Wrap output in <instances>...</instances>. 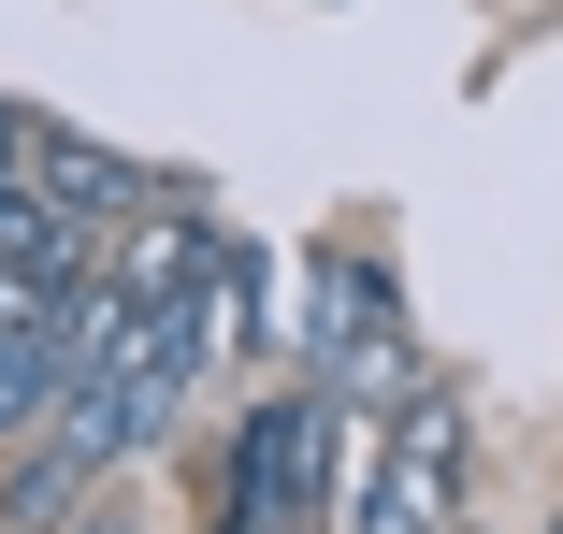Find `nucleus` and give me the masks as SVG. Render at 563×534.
<instances>
[{"label": "nucleus", "mask_w": 563, "mask_h": 534, "mask_svg": "<svg viewBox=\"0 0 563 534\" xmlns=\"http://www.w3.org/2000/svg\"><path fill=\"white\" fill-rule=\"evenodd\" d=\"M332 390H275L246 434H232V463H217V534H318V505H332Z\"/></svg>", "instance_id": "f257e3e1"}, {"label": "nucleus", "mask_w": 563, "mask_h": 534, "mask_svg": "<svg viewBox=\"0 0 563 534\" xmlns=\"http://www.w3.org/2000/svg\"><path fill=\"white\" fill-rule=\"evenodd\" d=\"M448 477H463V419H448V390H419L390 419V463L362 491V534H448Z\"/></svg>", "instance_id": "f03ea898"}, {"label": "nucleus", "mask_w": 563, "mask_h": 534, "mask_svg": "<svg viewBox=\"0 0 563 534\" xmlns=\"http://www.w3.org/2000/svg\"><path fill=\"white\" fill-rule=\"evenodd\" d=\"M30 188L58 202L73 232H117V218H145V159H117V145H87V131H44Z\"/></svg>", "instance_id": "7ed1b4c3"}, {"label": "nucleus", "mask_w": 563, "mask_h": 534, "mask_svg": "<svg viewBox=\"0 0 563 534\" xmlns=\"http://www.w3.org/2000/svg\"><path fill=\"white\" fill-rule=\"evenodd\" d=\"M58 404H73V318H15L0 333V448H30Z\"/></svg>", "instance_id": "20e7f679"}, {"label": "nucleus", "mask_w": 563, "mask_h": 534, "mask_svg": "<svg viewBox=\"0 0 563 534\" xmlns=\"http://www.w3.org/2000/svg\"><path fill=\"white\" fill-rule=\"evenodd\" d=\"M0 520H15V534H73V520H87V463H73L58 434H30V463L0 477Z\"/></svg>", "instance_id": "39448f33"}, {"label": "nucleus", "mask_w": 563, "mask_h": 534, "mask_svg": "<svg viewBox=\"0 0 563 534\" xmlns=\"http://www.w3.org/2000/svg\"><path fill=\"white\" fill-rule=\"evenodd\" d=\"M30 159H44V116H30V101H0V188H30Z\"/></svg>", "instance_id": "423d86ee"}, {"label": "nucleus", "mask_w": 563, "mask_h": 534, "mask_svg": "<svg viewBox=\"0 0 563 534\" xmlns=\"http://www.w3.org/2000/svg\"><path fill=\"white\" fill-rule=\"evenodd\" d=\"M73 534H145V520H117V505H87V520H73Z\"/></svg>", "instance_id": "0eeeda50"}, {"label": "nucleus", "mask_w": 563, "mask_h": 534, "mask_svg": "<svg viewBox=\"0 0 563 534\" xmlns=\"http://www.w3.org/2000/svg\"><path fill=\"white\" fill-rule=\"evenodd\" d=\"M549 534H563V520H549Z\"/></svg>", "instance_id": "6e6552de"}]
</instances>
